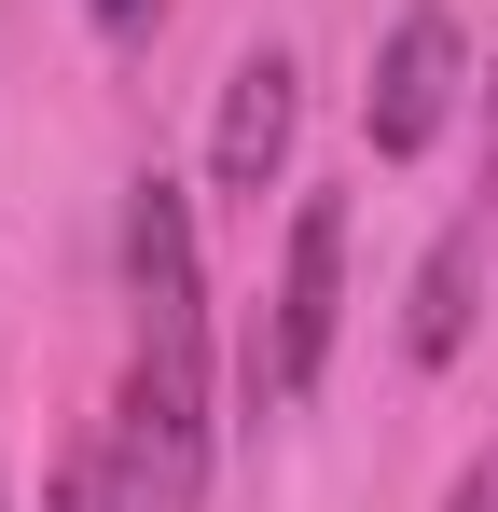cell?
<instances>
[{
	"label": "cell",
	"instance_id": "6da1fadb",
	"mask_svg": "<svg viewBox=\"0 0 498 512\" xmlns=\"http://www.w3.org/2000/svg\"><path fill=\"white\" fill-rule=\"evenodd\" d=\"M111 512H208V236L180 180H125V388Z\"/></svg>",
	"mask_w": 498,
	"mask_h": 512
},
{
	"label": "cell",
	"instance_id": "7a4b0ae2",
	"mask_svg": "<svg viewBox=\"0 0 498 512\" xmlns=\"http://www.w3.org/2000/svg\"><path fill=\"white\" fill-rule=\"evenodd\" d=\"M332 333H346V194H305V208H291V250H277L263 346H249V388H263V416H291V402L332 374Z\"/></svg>",
	"mask_w": 498,
	"mask_h": 512
},
{
	"label": "cell",
	"instance_id": "3957f363",
	"mask_svg": "<svg viewBox=\"0 0 498 512\" xmlns=\"http://www.w3.org/2000/svg\"><path fill=\"white\" fill-rule=\"evenodd\" d=\"M457 84H471V42H457V14L443 0H415L402 28L374 42V84H360V139L388 153V167H415L443 125H457Z\"/></svg>",
	"mask_w": 498,
	"mask_h": 512
},
{
	"label": "cell",
	"instance_id": "277c9868",
	"mask_svg": "<svg viewBox=\"0 0 498 512\" xmlns=\"http://www.w3.org/2000/svg\"><path fill=\"white\" fill-rule=\"evenodd\" d=\"M291 125H305V70H291L277 42H249L236 84H222V125H208V194L263 208V194L291 180Z\"/></svg>",
	"mask_w": 498,
	"mask_h": 512
},
{
	"label": "cell",
	"instance_id": "5b68a950",
	"mask_svg": "<svg viewBox=\"0 0 498 512\" xmlns=\"http://www.w3.org/2000/svg\"><path fill=\"white\" fill-rule=\"evenodd\" d=\"M471 277H485V222H443L429 263H415V305H402V346L429 360V374L471 346Z\"/></svg>",
	"mask_w": 498,
	"mask_h": 512
},
{
	"label": "cell",
	"instance_id": "8992f818",
	"mask_svg": "<svg viewBox=\"0 0 498 512\" xmlns=\"http://www.w3.org/2000/svg\"><path fill=\"white\" fill-rule=\"evenodd\" d=\"M83 14H97V42H125V56H139V42H153L180 0H83Z\"/></svg>",
	"mask_w": 498,
	"mask_h": 512
},
{
	"label": "cell",
	"instance_id": "52a82bcc",
	"mask_svg": "<svg viewBox=\"0 0 498 512\" xmlns=\"http://www.w3.org/2000/svg\"><path fill=\"white\" fill-rule=\"evenodd\" d=\"M443 512H498V457H485V471H457V499H443Z\"/></svg>",
	"mask_w": 498,
	"mask_h": 512
},
{
	"label": "cell",
	"instance_id": "ba28073f",
	"mask_svg": "<svg viewBox=\"0 0 498 512\" xmlns=\"http://www.w3.org/2000/svg\"><path fill=\"white\" fill-rule=\"evenodd\" d=\"M485 208H498V70H485Z\"/></svg>",
	"mask_w": 498,
	"mask_h": 512
},
{
	"label": "cell",
	"instance_id": "9c48e42d",
	"mask_svg": "<svg viewBox=\"0 0 498 512\" xmlns=\"http://www.w3.org/2000/svg\"><path fill=\"white\" fill-rule=\"evenodd\" d=\"M0 512H14V499H0Z\"/></svg>",
	"mask_w": 498,
	"mask_h": 512
}]
</instances>
